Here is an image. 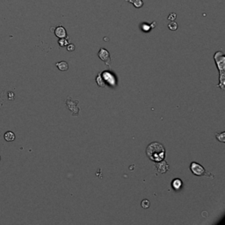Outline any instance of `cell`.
<instances>
[{
  "label": "cell",
  "instance_id": "cell-10",
  "mask_svg": "<svg viewBox=\"0 0 225 225\" xmlns=\"http://www.w3.org/2000/svg\"><path fill=\"white\" fill-rule=\"evenodd\" d=\"M4 137H5V141H7V142H13V141H14V139H15V135H14L13 132H12V131H7V132L5 134Z\"/></svg>",
  "mask_w": 225,
  "mask_h": 225
},
{
  "label": "cell",
  "instance_id": "cell-17",
  "mask_svg": "<svg viewBox=\"0 0 225 225\" xmlns=\"http://www.w3.org/2000/svg\"><path fill=\"white\" fill-rule=\"evenodd\" d=\"M142 207H143V208H149L150 207V206H151V202H150V201L149 200H143L142 202Z\"/></svg>",
  "mask_w": 225,
  "mask_h": 225
},
{
  "label": "cell",
  "instance_id": "cell-2",
  "mask_svg": "<svg viewBox=\"0 0 225 225\" xmlns=\"http://www.w3.org/2000/svg\"><path fill=\"white\" fill-rule=\"evenodd\" d=\"M214 58L216 60L217 68L220 70V84H218V86H220L222 90H223L224 87V69H225V56L224 54L222 51L216 52V55L214 56Z\"/></svg>",
  "mask_w": 225,
  "mask_h": 225
},
{
  "label": "cell",
  "instance_id": "cell-3",
  "mask_svg": "<svg viewBox=\"0 0 225 225\" xmlns=\"http://www.w3.org/2000/svg\"><path fill=\"white\" fill-rule=\"evenodd\" d=\"M190 169L192 171L193 174L196 176H203V175H207V177H210L209 173H206V171L204 169V167H202L201 165H199L195 162H193L190 166Z\"/></svg>",
  "mask_w": 225,
  "mask_h": 225
},
{
  "label": "cell",
  "instance_id": "cell-12",
  "mask_svg": "<svg viewBox=\"0 0 225 225\" xmlns=\"http://www.w3.org/2000/svg\"><path fill=\"white\" fill-rule=\"evenodd\" d=\"M60 47H65L69 44V38L68 37H65V38H61L59 41H58Z\"/></svg>",
  "mask_w": 225,
  "mask_h": 225
},
{
  "label": "cell",
  "instance_id": "cell-6",
  "mask_svg": "<svg viewBox=\"0 0 225 225\" xmlns=\"http://www.w3.org/2000/svg\"><path fill=\"white\" fill-rule=\"evenodd\" d=\"M155 166H156V170L160 173H166L167 171L169 170V166L165 160L158 161L155 163Z\"/></svg>",
  "mask_w": 225,
  "mask_h": 225
},
{
  "label": "cell",
  "instance_id": "cell-18",
  "mask_svg": "<svg viewBox=\"0 0 225 225\" xmlns=\"http://www.w3.org/2000/svg\"><path fill=\"white\" fill-rule=\"evenodd\" d=\"M177 18V15L176 13H171L169 16H168V20H170V21H174L175 19Z\"/></svg>",
  "mask_w": 225,
  "mask_h": 225
},
{
  "label": "cell",
  "instance_id": "cell-19",
  "mask_svg": "<svg viewBox=\"0 0 225 225\" xmlns=\"http://www.w3.org/2000/svg\"><path fill=\"white\" fill-rule=\"evenodd\" d=\"M67 50L70 51V52L75 50V45L72 44V43H69V44L67 45Z\"/></svg>",
  "mask_w": 225,
  "mask_h": 225
},
{
  "label": "cell",
  "instance_id": "cell-14",
  "mask_svg": "<svg viewBox=\"0 0 225 225\" xmlns=\"http://www.w3.org/2000/svg\"><path fill=\"white\" fill-rule=\"evenodd\" d=\"M96 81H97V83H98V84H99L100 87H104V86H105V83H104V82H103V80H102L101 73L99 74V76L97 77Z\"/></svg>",
  "mask_w": 225,
  "mask_h": 225
},
{
  "label": "cell",
  "instance_id": "cell-1",
  "mask_svg": "<svg viewBox=\"0 0 225 225\" xmlns=\"http://www.w3.org/2000/svg\"><path fill=\"white\" fill-rule=\"evenodd\" d=\"M148 156L154 162L164 160L166 156V150L164 146L159 142H152L147 147L146 150Z\"/></svg>",
  "mask_w": 225,
  "mask_h": 225
},
{
  "label": "cell",
  "instance_id": "cell-20",
  "mask_svg": "<svg viewBox=\"0 0 225 225\" xmlns=\"http://www.w3.org/2000/svg\"><path fill=\"white\" fill-rule=\"evenodd\" d=\"M0 160H1V157H0Z\"/></svg>",
  "mask_w": 225,
  "mask_h": 225
},
{
  "label": "cell",
  "instance_id": "cell-8",
  "mask_svg": "<svg viewBox=\"0 0 225 225\" xmlns=\"http://www.w3.org/2000/svg\"><path fill=\"white\" fill-rule=\"evenodd\" d=\"M56 67H57V69L61 70V71H66V70H68V69H69V65H68V64H67L65 61H62V62L57 63V64H56Z\"/></svg>",
  "mask_w": 225,
  "mask_h": 225
},
{
  "label": "cell",
  "instance_id": "cell-7",
  "mask_svg": "<svg viewBox=\"0 0 225 225\" xmlns=\"http://www.w3.org/2000/svg\"><path fill=\"white\" fill-rule=\"evenodd\" d=\"M55 36L58 37L59 39L67 37V32H66V29H65L64 27H62V26H59V27H57V28H55Z\"/></svg>",
  "mask_w": 225,
  "mask_h": 225
},
{
  "label": "cell",
  "instance_id": "cell-13",
  "mask_svg": "<svg viewBox=\"0 0 225 225\" xmlns=\"http://www.w3.org/2000/svg\"><path fill=\"white\" fill-rule=\"evenodd\" d=\"M168 28L171 30V31H176L178 29V24L174 22V21H171L169 25H168Z\"/></svg>",
  "mask_w": 225,
  "mask_h": 225
},
{
  "label": "cell",
  "instance_id": "cell-5",
  "mask_svg": "<svg viewBox=\"0 0 225 225\" xmlns=\"http://www.w3.org/2000/svg\"><path fill=\"white\" fill-rule=\"evenodd\" d=\"M99 57L100 58L103 62L106 63V64L107 66H110L111 64V58H110V54L109 52L105 49H100V50L99 51Z\"/></svg>",
  "mask_w": 225,
  "mask_h": 225
},
{
  "label": "cell",
  "instance_id": "cell-4",
  "mask_svg": "<svg viewBox=\"0 0 225 225\" xmlns=\"http://www.w3.org/2000/svg\"><path fill=\"white\" fill-rule=\"evenodd\" d=\"M78 100L73 101L70 97H68V99L66 100V106H67L68 109L70 111V113L72 114L73 116H77L79 113V108H78Z\"/></svg>",
  "mask_w": 225,
  "mask_h": 225
},
{
  "label": "cell",
  "instance_id": "cell-15",
  "mask_svg": "<svg viewBox=\"0 0 225 225\" xmlns=\"http://www.w3.org/2000/svg\"><path fill=\"white\" fill-rule=\"evenodd\" d=\"M216 137L218 139V141L222 142H225V132H222L221 134H216Z\"/></svg>",
  "mask_w": 225,
  "mask_h": 225
},
{
  "label": "cell",
  "instance_id": "cell-11",
  "mask_svg": "<svg viewBox=\"0 0 225 225\" xmlns=\"http://www.w3.org/2000/svg\"><path fill=\"white\" fill-rule=\"evenodd\" d=\"M126 1L133 4V5L136 8H141L143 5V1L142 0H126Z\"/></svg>",
  "mask_w": 225,
  "mask_h": 225
},
{
  "label": "cell",
  "instance_id": "cell-9",
  "mask_svg": "<svg viewBox=\"0 0 225 225\" xmlns=\"http://www.w3.org/2000/svg\"><path fill=\"white\" fill-rule=\"evenodd\" d=\"M182 181H181V179H175L172 180V182H171V187H172V188L174 189V190H179V189L181 188V187H182Z\"/></svg>",
  "mask_w": 225,
  "mask_h": 225
},
{
  "label": "cell",
  "instance_id": "cell-16",
  "mask_svg": "<svg viewBox=\"0 0 225 225\" xmlns=\"http://www.w3.org/2000/svg\"><path fill=\"white\" fill-rule=\"evenodd\" d=\"M141 28L142 29V31L145 33H148L151 29H152L151 27V25H149V24H142V26H141Z\"/></svg>",
  "mask_w": 225,
  "mask_h": 225
}]
</instances>
